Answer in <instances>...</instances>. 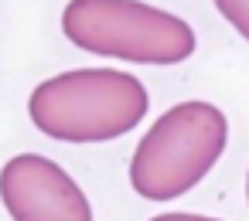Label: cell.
<instances>
[{"label": "cell", "mask_w": 249, "mask_h": 221, "mask_svg": "<svg viewBox=\"0 0 249 221\" xmlns=\"http://www.w3.org/2000/svg\"><path fill=\"white\" fill-rule=\"evenodd\" d=\"M215 7H218L222 17L249 41V0H215Z\"/></svg>", "instance_id": "obj_5"}, {"label": "cell", "mask_w": 249, "mask_h": 221, "mask_svg": "<svg viewBox=\"0 0 249 221\" xmlns=\"http://www.w3.org/2000/svg\"><path fill=\"white\" fill-rule=\"evenodd\" d=\"M246 201H249V174H246Z\"/></svg>", "instance_id": "obj_7"}, {"label": "cell", "mask_w": 249, "mask_h": 221, "mask_svg": "<svg viewBox=\"0 0 249 221\" xmlns=\"http://www.w3.org/2000/svg\"><path fill=\"white\" fill-rule=\"evenodd\" d=\"M229 140V119L212 102L171 106L137 143L130 184L147 201H174L188 194L218 163Z\"/></svg>", "instance_id": "obj_2"}, {"label": "cell", "mask_w": 249, "mask_h": 221, "mask_svg": "<svg viewBox=\"0 0 249 221\" xmlns=\"http://www.w3.org/2000/svg\"><path fill=\"white\" fill-rule=\"evenodd\" d=\"M147 89L130 72L75 68L45 79L31 99V123L62 143H106L126 136L147 116Z\"/></svg>", "instance_id": "obj_1"}, {"label": "cell", "mask_w": 249, "mask_h": 221, "mask_svg": "<svg viewBox=\"0 0 249 221\" xmlns=\"http://www.w3.org/2000/svg\"><path fill=\"white\" fill-rule=\"evenodd\" d=\"M62 31L82 51L137 65H178L195 51V31L143 0H72Z\"/></svg>", "instance_id": "obj_3"}, {"label": "cell", "mask_w": 249, "mask_h": 221, "mask_svg": "<svg viewBox=\"0 0 249 221\" xmlns=\"http://www.w3.org/2000/svg\"><path fill=\"white\" fill-rule=\"evenodd\" d=\"M150 221H218V218H208V214H184V211H171V214H157Z\"/></svg>", "instance_id": "obj_6"}, {"label": "cell", "mask_w": 249, "mask_h": 221, "mask_svg": "<svg viewBox=\"0 0 249 221\" xmlns=\"http://www.w3.org/2000/svg\"><path fill=\"white\" fill-rule=\"evenodd\" d=\"M0 201L14 221H92L82 187L41 153H18L4 163Z\"/></svg>", "instance_id": "obj_4"}]
</instances>
